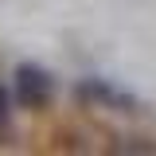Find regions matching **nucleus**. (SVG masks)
<instances>
[{"mask_svg": "<svg viewBox=\"0 0 156 156\" xmlns=\"http://www.w3.org/2000/svg\"><path fill=\"white\" fill-rule=\"evenodd\" d=\"M55 98V78L35 62H23L16 70V101L23 109H47Z\"/></svg>", "mask_w": 156, "mask_h": 156, "instance_id": "f257e3e1", "label": "nucleus"}, {"mask_svg": "<svg viewBox=\"0 0 156 156\" xmlns=\"http://www.w3.org/2000/svg\"><path fill=\"white\" fill-rule=\"evenodd\" d=\"M78 98L98 105V109H117V113H133L136 109V98L117 90V86H109L105 78H82L78 82Z\"/></svg>", "mask_w": 156, "mask_h": 156, "instance_id": "f03ea898", "label": "nucleus"}, {"mask_svg": "<svg viewBox=\"0 0 156 156\" xmlns=\"http://www.w3.org/2000/svg\"><path fill=\"white\" fill-rule=\"evenodd\" d=\"M8 136H12V98L0 86V140H8Z\"/></svg>", "mask_w": 156, "mask_h": 156, "instance_id": "7ed1b4c3", "label": "nucleus"}]
</instances>
